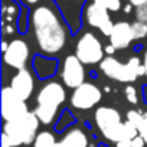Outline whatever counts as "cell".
Masks as SVG:
<instances>
[{"label":"cell","mask_w":147,"mask_h":147,"mask_svg":"<svg viewBox=\"0 0 147 147\" xmlns=\"http://www.w3.org/2000/svg\"><path fill=\"white\" fill-rule=\"evenodd\" d=\"M98 65L102 75L113 81H118L123 84H133L138 78L137 71L128 62L124 63L120 59H117L114 55L113 56L105 55V58Z\"/></svg>","instance_id":"cell-6"},{"label":"cell","mask_w":147,"mask_h":147,"mask_svg":"<svg viewBox=\"0 0 147 147\" xmlns=\"http://www.w3.org/2000/svg\"><path fill=\"white\" fill-rule=\"evenodd\" d=\"M58 143L56 140V136L49 131V130H42L38 133L35 141H33V147H55Z\"/></svg>","instance_id":"cell-18"},{"label":"cell","mask_w":147,"mask_h":147,"mask_svg":"<svg viewBox=\"0 0 147 147\" xmlns=\"http://www.w3.org/2000/svg\"><path fill=\"white\" fill-rule=\"evenodd\" d=\"M2 147H13V146L9 143V140L6 138V136H3V134H2Z\"/></svg>","instance_id":"cell-32"},{"label":"cell","mask_w":147,"mask_h":147,"mask_svg":"<svg viewBox=\"0 0 147 147\" xmlns=\"http://www.w3.org/2000/svg\"><path fill=\"white\" fill-rule=\"evenodd\" d=\"M143 101L147 104V85L143 87Z\"/></svg>","instance_id":"cell-37"},{"label":"cell","mask_w":147,"mask_h":147,"mask_svg":"<svg viewBox=\"0 0 147 147\" xmlns=\"http://www.w3.org/2000/svg\"><path fill=\"white\" fill-rule=\"evenodd\" d=\"M104 91H105V92H110L111 88H110V87H104Z\"/></svg>","instance_id":"cell-38"},{"label":"cell","mask_w":147,"mask_h":147,"mask_svg":"<svg viewBox=\"0 0 147 147\" xmlns=\"http://www.w3.org/2000/svg\"><path fill=\"white\" fill-rule=\"evenodd\" d=\"M52 2L63 15L71 30L75 33L81 28V15L84 12L87 0H52Z\"/></svg>","instance_id":"cell-12"},{"label":"cell","mask_w":147,"mask_h":147,"mask_svg":"<svg viewBox=\"0 0 147 147\" xmlns=\"http://www.w3.org/2000/svg\"><path fill=\"white\" fill-rule=\"evenodd\" d=\"M16 28H18L19 33H25L30 28V12L28 10L26 6H22L20 15H19L18 22H16Z\"/></svg>","instance_id":"cell-20"},{"label":"cell","mask_w":147,"mask_h":147,"mask_svg":"<svg viewBox=\"0 0 147 147\" xmlns=\"http://www.w3.org/2000/svg\"><path fill=\"white\" fill-rule=\"evenodd\" d=\"M94 121H95L98 131L107 141L115 144L117 141L125 138L124 136L125 125H124L123 117L118 110L113 107L101 105L94 113Z\"/></svg>","instance_id":"cell-4"},{"label":"cell","mask_w":147,"mask_h":147,"mask_svg":"<svg viewBox=\"0 0 147 147\" xmlns=\"http://www.w3.org/2000/svg\"><path fill=\"white\" fill-rule=\"evenodd\" d=\"M66 101L65 85L55 80H48L36 95V107L33 113L42 124L51 125L59 117V108Z\"/></svg>","instance_id":"cell-2"},{"label":"cell","mask_w":147,"mask_h":147,"mask_svg":"<svg viewBox=\"0 0 147 147\" xmlns=\"http://www.w3.org/2000/svg\"><path fill=\"white\" fill-rule=\"evenodd\" d=\"M101 98H102V91L94 82L85 81L82 85H80L78 88L72 91L69 102L72 108L87 111V110L94 108L97 104H100Z\"/></svg>","instance_id":"cell-9"},{"label":"cell","mask_w":147,"mask_h":147,"mask_svg":"<svg viewBox=\"0 0 147 147\" xmlns=\"http://www.w3.org/2000/svg\"><path fill=\"white\" fill-rule=\"evenodd\" d=\"M30 29L38 49L48 56L62 52L72 32L61 10L49 3L39 5L30 12Z\"/></svg>","instance_id":"cell-1"},{"label":"cell","mask_w":147,"mask_h":147,"mask_svg":"<svg viewBox=\"0 0 147 147\" xmlns=\"http://www.w3.org/2000/svg\"><path fill=\"white\" fill-rule=\"evenodd\" d=\"M20 10H22V7L19 6L18 2H15V0H12L9 5H3V7H2L3 22H5V23L18 22V18H19V15H20Z\"/></svg>","instance_id":"cell-17"},{"label":"cell","mask_w":147,"mask_h":147,"mask_svg":"<svg viewBox=\"0 0 147 147\" xmlns=\"http://www.w3.org/2000/svg\"><path fill=\"white\" fill-rule=\"evenodd\" d=\"M128 3H131L134 7H138V6L147 5V0H128Z\"/></svg>","instance_id":"cell-30"},{"label":"cell","mask_w":147,"mask_h":147,"mask_svg":"<svg viewBox=\"0 0 147 147\" xmlns=\"http://www.w3.org/2000/svg\"><path fill=\"white\" fill-rule=\"evenodd\" d=\"M74 124H75V117H74V114L69 110H63L59 114L58 121L55 123V130L56 131H66Z\"/></svg>","instance_id":"cell-19"},{"label":"cell","mask_w":147,"mask_h":147,"mask_svg":"<svg viewBox=\"0 0 147 147\" xmlns=\"http://www.w3.org/2000/svg\"><path fill=\"white\" fill-rule=\"evenodd\" d=\"M59 62L56 58H51L43 53H38L32 59V69L35 72V77L40 81L52 80V77L58 72Z\"/></svg>","instance_id":"cell-14"},{"label":"cell","mask_w":147,"mask_h":147,"mask_svg":"<svg viewBox=\"0 0 147 147\" xmlns=\"http://www.w3.org/2000/svg\"><path fill=\"white\" fill-rule=\"evenodd\" d=\"M124 95L127 98V101L133 105H137L138 104V92H137V88L133 85V84H127L125 88H124Z\"/></svg>","instance_id":"cell-22"},{"label":"cell","mask_w":147,"mask_h":147,"mask_svg":"<svg viewBox=\"0 0 147 147\" xmlns=\"http://www.w3.org/2000/svg\"><path fill=\"white\" fill-rule=\"evenodd\" d=\"M114 147H131V140L130 138H123L114 144Z\"/></svg>","instance_id":"cell-28"},{"label":"cell","mask_w":147,"mask_h":147,"mask_svg":"<svg viewBox=\"0 0 147 147\" xmlns=\"http://www.w3.org/2000/svg\"><path fill=\"white\" fill-rule=\"evenodd\" d=\"M9 43H10V42H7V40H3V42H2V52H6V51H7Z\"/></svg>","instance_id":"cell-36"},{"label":"cell","mask_w":147,"mask_h":147,"mask_svg":"<svg viewBox=\"0 0 147 147\" xmlns=\"http://www.w3.org/2000/svg\"><path fill=\"white\" fill-rule=\"evenodd\" d=\"M87 71L85 65L80 61V58L74 53L63 58L61 65V81L66 88L75 90L85 82Z\"/></svg>","instance_id":"cell-7"},{"label":"cell","mask_w":147,"mask_h":147,"mask_svg":"<svg viewBox=\"0 0 147 147\" xmlns=\"http://www.w3.org/2000/svg\"><path fill=\"white\" fill-rule=\"evenodd\" d=\"M55 147H59V144H58V143H56V146H55Z\"/></svg>","instance_id":"cell-40"},{"label":"cell","mask_w":147,"mask_h":147,"mask_svg":"<svg viewBox=\"0 0 147 147\" xmlns=\"http://www.w3.org/2000/svg\"><path fill=\"white\" fill-rule=\"evenodd\" d=\"M58 144L59 147H91L88 134L82 127H77V125L69 127L63 133Z\"/></svg>","instance_id":"cell-16"},{"label":"cell","mask_w":147,"mask_h":147,"mask_svg":"<svg viewBox=\"0 0 147 147\" xmlns=\"http://www.w3.org/2000/svg\"><path fill=\"white\" fill-rule=\"evenodd\" d=\"M23 2L26 3V5H29V6H35V5H38L40 0H23Z\"/></svg>","instance_id":"cell-34"},{"label":"cell","mask_w":147,"mask_h":147,"mask_svg":"<svg viewBox=\"0 0 147 147\" xmlns=\"http://www.w3.org/2000/svg\"><path fill=\"white\" fill-rule=\"evenodd\" d=\"M75 55L84 65H95L105 58V51L97 35L92 32H84L75 43Z\"/></svg>","instance_id":"cell-5"},{"label":"cell","mask_w":147,"mask_h":147,"mask_svg":"<svg viewBox=\"0 0 147 147\" xmlns=\"http://www.w3.org/2000/svg\"><path fill=\"white\" fill-rule=\"evenodd\" d=\"M143 113H144L143 110H128L127 111V121H130L137 128H140V125L143 123Z\"/></svg>","instance_id":"cell-23"},{"label":"cell","mask_w":147,"mask_h":147,"mask_svg":"<svg viewBox=\"0 0 147 147\" xmlns=\"http://www.w3.org/2000/svg\"><path fill=\"white\" fill-rule=\"evenodd\" d=\"M110 43L118 51V49H127L131 42L134 40V35H133V29H131V23L120 20L114 23L113 32L108 36Z\"/></svg>","instance_id":"cell-15"},{"label":"cell","mask_w":147,"mask_h":147,"mask_svg":"<svg viewBox=\"0 0 147 147\" xmlns=\"http://www.w3.org/2000/svg\"><path fill=\"white\" fill-rule=\"evenodd\" d=\"M30 59V48L25 39H13L9 43V48L6 52H3V62L6 66L12 69H23L26 68L28 62Z\"/></svg>","instance_id":"cell-11"},{"label":"cell","mask_w":147,"mask_h":147,"mask_svg":"<svg viewBox=\"0 0 147 147\" xmlns=\"http://www.w3.org/2000/svg\"><path fill=\"white\" fill-rule=\"evenodd\" d=\"M138 133H140V134L147 133V111L143 113V123H141V125H140V128H138Z\"/></svg>","instance_id":"cell-27"},{"label":"cell","mask_w":147,"mask_h":147,"mask_svg":"<svg viewBox=\"0 0 147 147\" xmlns=\"http://www.w3.org/2000/svg\"><path fill=\"white\" fill-rule=\"evenodd\" d=\"M107 9L110 12H118L121 9V0H110Z\"/></svg>","instance_id":"cell-26"},{"label":"cell","mask_w":147,"mask_h":147,"mask_svg":"<svg viewBox=\"0 0 147 147\" xmlns=\"http://www.w3.org/2000/svg\"><path fill=\"white\" fill-rule=\"evenodd\" d=\"M131 29H133L134 40H140V39H144L147 36V23H144V22H138V20L133 22Z\"/></svg>","instance_id":"cell-21"},{"label":"cell","mask_w":147,"mask_h":147,"mask_svg":"<svg viewBox=\"0 0 147 147\" xmlns=\"http://www.w3.org/2000/svg\"><path fill=\"white\" fill-rule=\"evenodd\" d=\"M82 19L90 28L98 29L101 32V35H104L107 38L113 32L114 22L111 20L110 10L107 7H102V6H98L92 2H88L84 7Z\"/></svg>","instance_id":"cell-8"},{"label":"cell","mask_w":147,"mask_h":147,"mask_svg":"<svg viewBox=\"0 0 147 147\" xmlns=\"http://www.w3.org/2000/svg\"><path fill=\"white\" fill-rule=\"evenodd\" d=\"M143 63L146 66V77H147V49L144 51V55H143Z\"/></svg>","instance_id":"cell-35"},{"label":"cell","mask_w":147,"mask_h":147,"mask_svg":"<svg viewBox=\"0 0 147 147\" xmlns=\"http://www.w3.org/2000/svg\"><path fill=\"white\" fill-rule=\"evenodd\" d=\"M10 87L13 88V91L23 100L28 101L35 90V77L33 72L28 68L19 69L10 80Z\"/></svg>","instance_id":"cell-13"},{"label":"cell","mask_w":147,"mask_h":147,"mask_svg":"<svg viewBox=\"0 0 147 147\" xmlns=\"http://www.w3.org/2000/svg\"><path fill=\"white\" fill-rule=\"evenodd\" d=\"M144 146H147V144H146V140H144V137L141 134L136 136L131 140V147H144Z\"/></svg>","instance_id":"cell-25"},{"label":"cell","mask_w":147,"mask_h":147,"mask_svg":"<svg viewBox=\"0 0 147 147\" xmlns=\"http://www.w3.org/2000/svg\"><path fill=\"white\" fill-rule=\"evenodd\" d=\"M29 113L26 101H23L10 85H5L2 90V118L3 121H12Z\"/></svg>","instance_id":"cell-10"},{"label":"cell","mask_w":147,"mask_h":147,"mask_svg":"<svg viewBox=\"0 0 147 147\" xmlns=\"http://www.w3.org/2000/svg\"><path fill=\"white\" fill-rule=\"evenodd\" d=\"M134 16H136V20L147 23V5L136 7L134 9Z\"/></svg>","instance_id":"cell-24"},{"label":"cell","mask_w":147,"mask_h":147,"mask_svg":"<svg viewBox=\"0 0 147 147\" xmlns=\"http://www.w3.org/2000/svg\"><path fill=\"white\" fill-rule=\"evenodd\" d=\"M40 124L42 123L38 118V115L33 111H29L16 120L5 121L2 134L6 136V138L13 147L29 146V144H33L39 133Z\"/></svg>","instance_id":"cell-3"},{"label":"cell","mask_w":147,"mask_h":147,"mask_svg":"<svg viewBox=\"0 0 147 147\" xmlns=\"http://www.w3.org/2000/svg\"><path fill=\"white\" fill-rule=\"evenodd\" d=\"M143 137H144V140H146V144H147V133H144V134H141Z\"/></svg>","instance_id":"cell-39"},{"label":"cell","mask_w":147,"mask_h":147,"mask_svg":"<svg viewBox=\"0 0 147 147\" xmlns=\"http://www.w3.org/2000/svg\"><path fill=\"white\" fill-rule=\"evenodd\" d=\"M104 51H105V55H108V56H113V55L115 53V51H117V49H115V48H114L111 43H108V45H105V46H104Z\"/></svg>","instance_id":"cell-29"},{"label":"cell","mask_w":147,"mask_h":147,"mask_svg":"<svg viewBox=\"0 0 147 147\" xmlns=\"http://www.w3.org/2000/svg\"><path fill=\"white\" fill-rule=\"evenodd\" d=\"M133 7H134V6H133L131 3H128V5H125V6L123 7V12H124L125 15H128V13L131 12V9H133Z\"/></svg>","instance_id":"cell-33"},{"label":"cell","mask_w":147,"mask_h":147,"mask_svg":"<svg viewBox=\"0 0 147 147\" xmlns=\"http://www.w3.org/2000/svg\"><path fill=\"white\" fill-rule=\"evenodd\" d=\"M90 2H92V3H95V5H98V6L107 7V6H108V2H110V0H90Z\"/></svg>","instance_id":"cell-31"}]
</instances>
